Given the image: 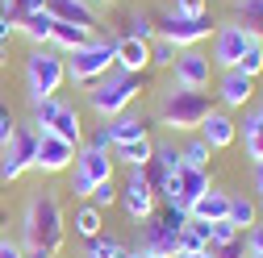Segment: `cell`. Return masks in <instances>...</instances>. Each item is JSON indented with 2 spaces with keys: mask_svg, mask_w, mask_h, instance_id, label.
<instances>
[{
  "mask_svg": "<svg viewBox=\"0 0 263 258\" xmlns=\"http://www.w3.org/2000/svg\"><path fill=\"white\" fill-rule=\"evenodd\" d=\"M67 83V62L54 46H34L25 58V88H29V104H42L50 96H59V88Z\"/></svg>",
  "mask_w": 263,
  "mask_h": 258,
  "instance_id": "4",
  "label": "cell"
},
{
  "mask_svg": "<svg viewBox=\"0 0 263 258\" xmlns=\"http://www.w3.org/2000/svg\"><path fill=\"white\" fill-rule=\"evenodd\" d=\"M247 258H263V254H247Z\"/></svg>",
  "mask_w": 263,
  "mask_h": 258,
  "instance_id": "51",
  "label": "cell"
},
{
  "mask_svg": "<svg viewBox=\"0 0 263 258\" xmlns=\"http://www.w3.org/2000/svg\"><path fill=\"white\" fill-rule=\"evenodd\" d=\"M234 25H242L251 38H263V0H238L234 5Z\"/></svg>",
  "mask_w": 263,
  "mask_h": 258,
  "instance_id": "28",
  "label": "cell"
},
{
  "mask_svg": "<svg viewBox=\"0 0 263 258\" xmlns=\"http://www.w3.org/2000/svg\"><path fill=\"white\" fill-rule=\"evenodd\" d=\"M209 187H213L209 167H180V171H172L167 187L159 191V200H163V204H180V208H188V204L201 200Z\"/></svg>",
  "mask_w": 263,
  "mask_h": 258,
  "instance_id": "8",
  "label": "cell"
},
{
  "mask_svg": "<svg viewBox=\"0 0 263 258\" xmlns=\"http://www.w3.org/2000/svg\"><path fill=\"white\" fill-rule=\"evenodd\" d=\"M17 29L29 38V46H50V34H54V17L50 9H38V13H25L17 21Z\"/></svg>",
  "mask_w": 263,
  "mask_h": 258,
  "instance_id": "24",
  "label": "cell"
},
{
  "mask_svg": "<svg viewBox=\"0 0 263 258\" xmlns=\"http://www.w3.org/2000/svg\"><path fill=\"white\" fill-rule=\"evenodd\" d=\"M71 225H76V238L92 242V238L105 233V212L96 208L92 200H76V217H71Z\"/></svg>",
  "mask_w": 263,
  "mask_h": 258,
  "instance_id": "22",
  "label": "cell"
},
{
  "mask_svg": "<svg viewBox=\"0 0 263 258\" xmlns=\"http://www.w3.org/2000/svg\"><path fill=\"white\" fill-rule=\"evenodd\" d=\"M242 242H247V254H263V217H259V225H251L242 233Z\"/></svg>",
  "mask_w": 263,
  "mask_h": 258,
  "instance_id": "43",
  "label": "cell"
},
{
  "mask_svg": "<svg viewBox=\"0 0 263 258\" xmlns=\"http://www.w3.org/2000/svg\"><path fill=\"white\" fill-rule=\"evenodd\" d=\"M76 150H80V146L63 142L59 134H38L34 171H42V175H63V171H71V163H76Z\"/></svg>",
  "mask_w": 263,
  "mask_h": 258,
  "instance_id": "13",
  "label": "cell"
},
{
  "mask_svg": "<svg viewBox=\"0 0 263 258\" xmlns=\"http://www.w3.org/2000/svg\"><path fill=\"white\" fill-rule=\"evenodd\" d=\"M117 191H121V187H117L113 179H105V183H101V187H96V191H92V196H88V200H92L96 208H101V212H105V208H113V204H117Z\"/></svg>",
  "mask_w": 263,
  "mask_h": 258,
  "instance_id": "37",
  "label": "cell"
},
{
  "mask_svg": "<svg viewBox=\"0 0 263 258\" xmlns=\"http://www.w3.org/2000/svg\"><path fill=\"white\" fill-rule=\"evenodd\" d=\"M209 96L205 92H188V88H167L159 100V121L163 129H172V134H196L201 129V121L209 117Z\"/></svg>",
  "mask_w": 263,
  "mask_h": 258,
  "instance_id": "3",
  "label": "cell"
},
{
  "mask_svg": "<svg viewBox=\"0 0 263 258\" xmlns=\"http://www.w3.org/2000/svg\"><path fill=\"white\" fill-rule=\"evenodd\" d=\"M213 150H226V146H234L238 142V125H234V117H230L226 109H209V117L201 121V129H196Z\"/></svg>",
  "mask_w": 263,
  "mask_h": 258,
  "instance_id": "16",
  "label": "cell"
},
{
  "mask_svg": "<svg viewBox=\"0 0 263 258\" xmlns=\"http://www.w3.org/2000/svg\"><path fill=\"white\" fill-rule=\"evenodd\" d=\"M176 54H180V50H176L172 42L155 38V42H151V67H172V62H176Z\"/></svg>",
  "mask_w": 263,
  "mask_h": 258,
  "instance_id": "36",
  "label": "cell"
},
{
  "mask_svg": "<svg viewBox=\"0 0 263 258\" xmlns=\"http://www.w3.org/2000/svg\"><path fill=\"white\" fill-rule=\"evenodd\" d=\"M138 229H142V238H138L134 250H138L142 258H176V254H180V242H176L180 233H172L159 217H146Z\"/></svg>",
  "mask_w": 263,
  "mask_h": 258,
  "instance_id": "14",
  "label": "cell"
},
{
  "mask_svg": "<svg viewBox=\"0 0 263 258\" xmlns=\"http://www.w3.org/2000/svg\"><path fill=\"white\" fill-rule=\"evenodd\" d=\"M80 258H88V254H80Z\"/></svg>",
  "mask_w": 263,
  "mask_h": 258,
  "instance_id": "53",
  "label": "cell"
},
{
  "mask_svg": "<svg viewBox=\"0 0 263 258\" xmlns=\"http://www.w3.org/2000/svg\"><path fill=\"white\" fill-rule=\"evenodd\" d=\"M88 146H96V150H113V138H109V129L101 125V129H92V142Z\"/></svg>",
  "mask_w": 263,
  "mask_h": 258,
  "instance_id": "45",
  "label": "cell"
},
{
  "mask_svg": "<svg viewBox=\"0 0 263 258\" xmlns=\"http://www.w3.org/2000/svg\"><path fill=\"white\" fill-rule=\"evenodd\" d=\"M88 5H113V0H88Z\"/></svg>",
  "mask_w": 263,
  "mask_h": 258,
  "instance_id": "50",
  "label": "cell"
},
{
  "mask_svg": "<svg viewBox=\"0 0 263 258\" xmlns=\"http://www.w3.org/2000/svg\"><path fill=\"white\" fill-rule=\"evenodd\" d=\"M138 92H142V75H129V71L113 67L109 75L88 83V109L101 121H109V117H117V113H125L129 104H134Z\"/></svg>",
  "mask_w": 263,
  "mask_h": 258,
  "instance_id": "2",
  "label": "cell"
},
{
  "mask_svg": "<svg viewBox=\"0 0 263 258\" xmlns=\"http://www.w3.org/2000/svg\"><path fill=\"white\" fill-rule=\"evenodd\" d=\"M234 238H242V233L230 221H213L209 225V246H226V242H234Z\"/></svg>",
  "mask_w": 263,
  "mask_h": 258,
  "instance_id": "39",
  "label": "cell"
},
{
  "mask_svg": "<svg viewBox=\"0 0 263 258\" xmlns=\"http://www.w3.org/2000/svg\"><path fill=\"white\" fill-rule=\"evenodd\" d=\"M88 258H121L125 254V242L121 238H109V233H101V238H92L88 242V250H84Z\"/></svg>",
  "mask_w": 263,
  "mask_h": 258,
  "instance_id": "31",
  "label": "cell"
},
{
  "mask_svg": "<svg viewBox=\"0 0 263 258\" xmlns=\"http://www.w3.org/2000/svg\"><path fill=\"white\" fill-rule=\"evenodd\" d=\"M129 38L155 42V17H151L146 9H134V13H129Z\"/></svg>",
  "mask_w": 263,
  "mask_h": 258,
  "instance_id": "33",
  "label": "cell"
},
{
  "mask_svg": "<svg viewBox=\"0 0 263 258\" xmlns=\"http://www.w3.org/2000/svg\"><path fill=\"white\" fill-rule=\"evenodd\" d=\"M226 212H230V191H221V187H209L196 204H188V217L192 221H205V225L226 221Z\"/></svg>",
  "mask_w": 263,
  "mask_h": 258,
  "instance_id": "18",
  "label": "cell"
},
{
  "mask_svg": "<svg viewBox=\"0 0 263 258\" xmlns=\"http://www.w3.org/2000/svg\"><path fill=\"white\" fill-rule=\"evenodd\" d=\"M142 175H146V183H151V191H155V196H159V191H163V187H167V179H172V171H167V167H163V163H159V158H151V163L142 167Z\"/></svg>",
  "mask_w": 263,
  "mask_h": 258,
  "instance_id": "35",
  "label": "cell"
},
{
  "mask_svg": "<svg viewBox=\"0 0 263 258\" xmlns=\"http://www.w3.org/2000/svg\"><path fill=\"white\" fill-rule=\"evenodd\" d=\"M259 217H263V208L255 204V196H230V212H226V221L234 225L238 233H247L251 225H259Z\"/></svg>",
  "mask_w": 263,
  "mask_h": 258,
  "instance_id": "27",
  "label": "cell"
},
{
  "mask_svg": "<svg viewBox=\"0 0 263 258\" xmlns=\"http://www.w3.org/2000/svg\"><path fill=\"white\" fill-rule=\"evenodd\" d=\"M213 34V17H180V13H159L155 17V38L163 42H172L176 50H188V46H201L205 38Z\"/></svg>",
  "mask_w": 263,
  "mask_h": 258,
  "instance_id": "7",
  "label": "cell"
},
{
  "mask_svg": "<svg viewBox=\"0 0 263 258\" xmlns=\"http://www.w3.org/2000/svg\"><path fill=\"white\" fill-rule=\"evenodd\" d=\"M5 62H9V58H5V42H0V67H5Z\"/></svg>",
  "mask_w": 263,
  "mask_h": 258,
  "instance_id": "49",
  "label": "cell"
},
{
  "mask_svg": "<svg viewBox=\"0 0 263 258\" xmlns=\"http://www.w3.org/2000/svg\"><path fill=\"white\" fill-rule=\"evenodd\" d=\"M0 258H25V250H21V242L5 233V238H0Z\"/></svg>",
  "mask_w": 263,
  "mask_h": 258,
  "instance_id": "44",
  "label": "cell"
},
{
  "mask_svg": "<svg viewBox=\"0 0 263 258\" xmlns=\"http://www.w3.org/2000/svg\"><path fill=\"white\" fill-rule=\"evenodd\" d=\"M234 71H242V75H251V79L263 75V42H259V38H255V42L247 46V54L234 62Z\"/></svg>",
  "mask_w": 263,
  "mask_h": 258,
  "instance_id": "32",
  "label": "cell"
},
{
  "mask_svg": "<svg viewBox=\"0 0 263 258\" xmlns=\"http://www.w3.org/2000/svg\"><path fill=\"white\" fill-rule=\"evenodd\" d=\"M105 129H109V138H113V146H121V142H138V138H146V121L138 117V113H117V117H109L105 121Z\"/></svg>",
  "mask_w": 263,
  "mask_h": 258,
  "instance_id": "21",
  "label": "cell"
},
{
  "mask_svg": "<svg viewBox=\"0 0 263 258\" xmlns=\"http://www.w3.org/2000/svg\"><path fill=\"white\" fill-rule=\"evenodd\" d=\"M63 62H67V79L76 88H88L117 67V38H92L88 46L63 54Z\"/></svg>",
  "mask_w": 263,
  "mask_h": 258,
  "instance_id": "5",
  "label": "cell"
},
{
  "mask_svg": "<svg viewBox=\"0 0 263 258\" xmlns=\"http://www.w3.org/2000/svg\"><path fill=\"white\" fill-rule=\"evenodd\" d=\"M17 129H21V125H17V117H13L9 109H0V150L9 146V138L17 134Z\"/></svg>",
  "mask_w": 263,
  "mask_h": 258,
  "instance_id": "42",
  "label": "cell"
},
{
  "mask_svg": "<svg viewBox=\"0 0 263 258\" xmlns=\"http://www.w3.org/2000/svg\"><path fill=\"white\" fill-rule=\"evenodd\" d=\"M209 250H213V258H247V242L242 238L226 242V246H209Z\"/></svg>",
  "mask_w": 263,
  "mask_h": 258,
  "instance_id": "41",
  "label": "cell"
},
{
  "mask_svg": "<svg viewBox=\"0 0 263 258\" xmlns=\"http://www.w3.org/2000/svg\"><path fill=\"white\" fill-rule=\"evenodd\" d=\"M88 42H92V29H84V25H67V21H54L50 46H54L59 54H71V50H80V46H88Z\"/></svg>",
  "mask_w": 263,
  "mask_h": 258,
  "instance_id": "25",
  "label": "cell"
},
{
  "mask_svg": "<svg viewBox=\"0 0 263 258\" xmlns=\"http://www.w3.org/2000/svg\"><path fill=\"white\" fill-rule=\"evenodd\" d=\"M180 158H184V167H209V158H213V146H209L201 134H192V138L184 142Z\"/></svg>",
  "mask_w": 263,
  "mask_h": 258,
  "instance_id": "30",
  "label": "cell"
},
{
  "mask_svg": "<svg viewBox=\"0 0 263 258\" xmlns=\"http://www.w3.org/2000/svg\"><path fill=\"white\" fill-rule=\"evenodd\" d=\"M176 258H213V250H192V254H176Z\"/></svg>",
  "mask_w": 263,
  "mask_h": 258,
  "instance_id": "48",
  "label": "cell"
},
{
  "mask_svg": "<svg viewBox=\"0 0 263 258\" xmlns=\"http://www.w3.org/2000/svg\"><path fill=\"white\" fill-rule=\"evenodd\" d=\"M117 67L129 71V75H146L151 71V42L142 38H117Z\"/></svg>",
  "mask_w": 263,
  "mask_h": 258,
  "instance_id": "17",
  "label": "cell"
},
{
  "mask_svg": "<svg viewBox=\"0 0 263 258\" xmlns=\"http://www.w3.org/2000/svg\"><path fill=\"white\" fill-rule=\"evenodd\" d=\"M13 34H17V25L9 21V13H0V42H9Z\"/></svg>",
  "mask_w": 263,
  "mask_h": 258,
  "instance_id": "47",
  "label": "cell"
},
{
  "mask_svg": "<svg viewBox=\"0 0 263 258\" xmlns=\"http://www.w3.org/2000/svg\"><path fill=\"white\" fill-rule=\"evenodd\" d=\"M34 150H38V129H17V134L9 138V146L0 150V179L13 183L21 179L25 171H34Z\"/></svg>",
  "mask_w": 263,
  "mask_h": 258,
  "instance_id": "9",
  "label": "cell"
},
{
  "mask_svg": "<svg viewBox=\"0 0 263 258\" xmlns=\"http://www.w3.org/2000/svg\"><path fill=\"white\" fill-rule=\"evenodd\" d=\"M172 13H180V17H205L209 13V0H176Z\"/></svg>",
  "mask_w": 263,
  "mask_h": 258,
  "instance_id": "40",
  "label": "cell"
},
{
  "mask_svg": "<svg viewBox=\"0 0 263 258\" xmlns=\"http://www.w3.org/2000/svg\"><path fill=\"white\" fill-rule=\"evenodd\" d=\"M155 158V138H138V142H121L113 146V163H125V167H146Z\"/></svg>",
  "mask_w": 263,
  "mask_h": 258,
  "instance_id": "26",
  "label": "cell"
},
{
  "mask_svg": "<svg viewBox=\"0 0 263 258\" xmlns=\"http://www.w3.org/2000/svg\"><path fill=\"white\" fill-rule=\"evenodd\" d=\"M238 134H242V154L251 158V163H263V104L242 117Z\"/></svg>",
  "mask_w": 263,
  "mask_h": 258,
  "instance_id": "20",
  "label": "cell"
},
{
  "mask_svg": "<svg viewBox=\"0 0 263 258\" xmlns=\"http://www.w3.org/2000/svg\"><path fill=\"white\" fill-rule=\"evenodd\" d=\"M46 9L54 21H67V25H84V29H96V13L88 0H46Z\"/></svg>",
  "mask_w": 263,
  "mask_h": 258,
  "instance_id": "19",
  "label": "cell"
},
{
  "mask_svg": "<svg viewBox=\"0 0 263 258\" xmlns=\"http://www.w3.org/2000/svg\"><path fill=\"white\" fill-rule=\"evenodd\" d=\"M217 100H221V109L226 113H238V109H247L251 100H255V79L251 75H242V71H221L217 75Z\"/></svg>",
  "mask_w": 263,
  "mask_h": 258,
  "instance_id": "15",
  "label": "cell"
},
{
  "mask_svg": "<svg viewBox=\"0 0 263 258\" xmlns=\"http://www.w3.org/2000/svg\"><path fill=\"white\" fill-rule=\"evenodd\" d=\"M251 42H255V38L247 34L242 25L226 21V25H217V29H213V54H209V62H213L217 71H230V67H234V62L247 54V46H251ZM259 42H263V38H259Z\"/></svg>",
  "mask_w": 263,
  "mask_h": 258,
  "instance_id": "12",
  "label": "cell"
},
{
  "mask_svg": "<svg viewBox=\"0 0 263 258\" xmlns=\"http://www.w3.org/2000/svg\"><path fill=\"white\" fill-rule=\"evenodd\" d=\"M155 158H159L167 171H180V167H184V158H180V150H176L172 142H155Z\"/></svg>",
  "mask_w": 263,
  "mask_h": 258,
  "instance_id": "38",
  "label": "cell"
},
{
  "mask_svg": "<svg viewBox=\"0 0 263 258\" xmlns=\"http://www.w3.org/2000/svg\"><path fill=\"white\" fill-rule=\"evenodd\" d=\"M180 254H192V250H209V225L205 221H188L180 229Z\"/></svg>",
  "mask_w": 263,
  "mask_h": 258,
  "instance_id": "29",
  "label": "cell"
},
{
  "mask_svg": "<svg viewBox=\"0 0 263 258\" xmlns=\"http://www.w3.org/2000/svg\"><path fill=\"white\" fill-rule=\"evenodd\" d=\"M21 250L25 258H54L67 242V217H63V204H59V191L54 187H42L29 196L25 212H21Z\"/></svg>",
  "mask_w": 263,
  "mask_h": 258,
  "instance_id": "1",
  "label": "cell"
},
{
  "mask_svg": "<svg viewBox=\"0 0 263 258\" xmlns=\"http://www.w3.org/2000/svg\"><path fill=\"white\" fill-rule=\"evenodd\" d=\"M117 204L125 208V217H129V221H146V217H155V208H159V196L151 191V183H146L142 167H129V175H125V187L117 191Z\"/></svg>",
  "mask_w": 263,
  "mask_h": 258,
  "instance_id": "11",
  "label": "cell"
},
{
  "mask_svg": "<svg viewBox=\"0 0 263 258\" xmlns=\"http://www.w3.org/2000/svg\"><path fill=\"white\" fill-rule=\"evenodd\" d=\"M209 79H213V62H209V54H205L201 46H188V50L176 54V62H172V83H176V88L205 92Z\"/></svg>",
  "mask_w": 263,
  "mask_h": 258,
  "instance_id": "10",
  "label": "cell"
},
{
  "mask_svg": "<svg viewBox=\"0 0 263 258\" xmlns=\"http://www.w3.org/2000/svg\"><path fill=\"white\" fill-rule=\"evenodd\" d=\"M42 134H59L63 142H71V146H84V121H80V113H76L71 104H59V113H54L50 129H42Z\"/></svg>",
  "mask_w": 263,
  "mask_h": 258,
  "instance_id": "23",
  "label": "cell"
},
{
  "mask_svg": "<svg viewBox=\"0 0 263 258\" xmlns=\"http://www.w3.org/2000/svg\"><path fill=\"white\" fill-rule=\"evenodd\" d=\"M155 217H159L163 225H167L172 233H180L184 225L192 221V217H188V208H180V204H159V208H155Z\"/></svg>",
  "mask_w": 263,
  "mask_h": 258,
  "instance_id": "34",
  "label": "cell"
},
{
  "mask_svg": "<svg viewBox=\"0 0 263 258\" xmlns=\"http://www.w3.org/2000/svg\"><path fill=\"white\" fill-rule=\"evenodd\" d=\"M0 238H5V225H0Z\"/></svg>",
  "mask_w": 263,
  "mask_h": 258,
  "instance_id": "52",
  "label": "cell"
},
{
  "mask_svg": "<svg viewBox=\"0 0 263 258\" xmlns=\"http://www.w3.org/2000/svg\"><path fill=\"white\" fill-rule=\"evenodd\" d=\"M251 167H255V179H251V183H255V191H251V196H255V204L263 208V163H251Z\"/></svg>",
  "mask_w": 263,
  "mask_h": 258,
  "instance_id": "46",
  "label": "cell"
},
{
  "mask_svg": "<svg viewBox=\"0 0 263 258\" xmlns=\"http://www.w3.org/2000/svg\"><path fill=\"white\" fill-rule=\"evenodd\" d=\"M113 150H96V146H80L76 150V163H71V196L76 200H88L105 179H113Z\"/></svg>",
  "mask_w": 263,
  "mask_h": 258,
  "instance_id": "6",
  "label": "cell"
}]
</instances>
